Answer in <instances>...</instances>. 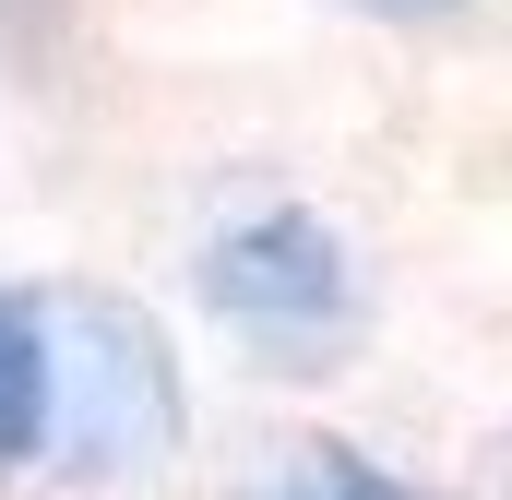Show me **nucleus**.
Segmentation results:
<instances>
[{
    "mask_svg": "<svg viewBox=\"0 0 512 500\" xmlns=\"http://www.w3.org/2000/svg\"><path fill=\"white\" fill-rule=\"evenodd\" d=\"M36 346H48V429L36 465L60 477H143L179 453L191 405H179V358L167 334L108 298V286H36Z\"/></svg>",
    "mask_w": 512,
    "mask_h": 500,
    "instance_id": "f257e3e1",
    "label": "nucleus"
},
{
    "mask_svg": "<svg viewBox=\"0 0 512 500\" xmlns=\"http://www.w3.org/2000/svg\"><path fill=\"white\" fill-rule=\"evenodd\" d=\"M346 12H370V24H453V12H477V0H346Z\"/></svg>",
    "mask_w": 512,
    "mask_h": 500,
    "instance_id": "39448f33",
    "label": "nucleus"
},
{
    "mask_svg": "<svg viewBox=\"0 0 512 500\" xmlns=\"http://www.w3.org/2000/svg\"><path fill=\"white\" fill-rule=\"evenodd\" d=\"M191 286H203V310L251 346L262 370H346V346L370 334L358 250L310 203H262L239 227H215L203 262H191Z\"/></svg>",
    "mask_w": 512,
    "mask_h": 500,
    "instance_id": "f03ea898",
    "label": "nucleus"
},
{
    "mask_svg": "<svg viewBox=\"0 0 512 500\" xmlns=\"http://www.w3.org/2000/svg\"><path fill=\"white\" fill-rule=\"evenodd\" d=\"M36 429H48V346H36V298L0 286V477L36 465Z\"/></svg>",
    "mask_w": 512,
    "mask_h": 500,
    "instance_id": "7ed1b4c3",
    "label": "nucleus"
},
{
    "mask_svg": "<svg viewBox=\"0 0 512 500\" xmlns=\"http://www.w3.org/2000/svg\"><path fill=\"white\" fill-rule=\"evenodd\" d=\"M262 500H417L405 477H382L358 441H298L274 477H262Z\"/></svg>",
    "mask_w": 512,
    "mask_h": 500,
    "instance_id": "20e7f679",
    "label": "nucleus"
}]
</instances>
